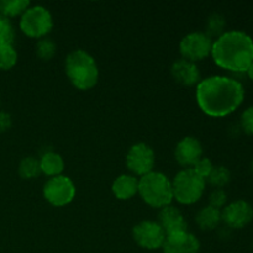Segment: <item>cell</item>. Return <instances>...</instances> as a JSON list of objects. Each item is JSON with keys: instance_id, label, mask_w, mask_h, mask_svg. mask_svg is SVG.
Segmentation results:
<instances>
[{"instance_id": "1", "label": "cell", "mask_w": 253, "mask_h": 253, "mask_svg": "<svg viewBox=\"0 0 253 253\" xmlns=\"http://www.w3.org/2000/svg\"><path fill=\"white\" fill-rule=\"evenodd\" d=\"M200 110L211 118H224L241 106L245 89L241 82L231 77L211 76L202 79L195 89Z\"/></svg>"}, {"instance_id": "2", "label": "cell", "mask_w": 253, "mask_h": 253, "mask_svg": "<svg viewBox=\"0 0 253 253\" xmlns=\"http://www.w3.org/2000/svg\"><path fill=\"white\" fill-rule=\"evenodd\" d=\"M211 57L220 68L246 73L253 62V40L240 30L225 31L212 42Z\"/></svg>"}, {"instance_id": "3", "label": "cell", "mask_w": 253, "mask_h": 253, "mask_svg": "<svg viewBox=\"0 0 253 253\" xmlns=\"http://www.w3.org/2000/svg\"><path fill=\"white\" fill-rule=\"evenodd\" d=\"M64 69L69 82L76 89L90 90L99 81V68L95 59L84 49H74L66 57Z\"/></svg>"}, {"instance_id": "4", "label": "cell", "mask_w": 253, "mask_h": 253, "mask_svg": "<svg viewBox=\"0 0 253 253\" xmlns=\"http://www.w3.org/2000/svg\"><path fill=\"white\" fill-rule=\"evenodd\" d=\"M138 194L152 208L168 207L173 202L172 182L161 172H151L138 179Z\"/></svg>"}, {"instance_id": "5", "label": "cell", "mask_w": 253, "mask_h": 253, "mask_svg": "<svg viewBox=\"0 0 253 253\" xmlns=\"http://www.w3.org/2000/svg\"><path fill=\"white\" fill-rule=\"evenodd\" d=\"M173 199L183 205L199 202L205 190V180L200 178L192 168H184L177 173L172 180Z\"/></svg>"}, {"instance_id": "6", "label": "cell", "mask_w": 253, "mask_h": 253, "mask_svg": "<svg viewBox=\"0 0 253 253\" xmlns=\"http://www.w3.org/2000/svg\"><path fill=\"white\" fill-rule=\"evenodd\" d=\"M53 29V17L48 9L41 5L30 6L20 19V30L32 39H43Z\"/></svg>"}, {"instance_id": "7", "label": "cell", "mask_w": 253, "mask_h": 253, "mask_svg": "<svg viewBox=\"0 0 253 253\" xmlns=\"http://www.w3.org/2000/svg\"><path fill=\"white\" fill-rule=\"evenodd\" d=\"M43 197L53 207H64L73 202L76 197V185L66 175L49 178L43 185Z\"/></svg>"}, {"instance_id": "8", "label": "cell", "mask_w": 253, "mask_h": 253, "mask_svg": "<svg viewBox=\"0 0 253 253\" xmlns=\"http://www.w3.org/2000/svg\"><path fill=\"white\" fill-rule=\"evenodd\" d=\"M212 39L205 32L195 31L185 35L179 43V52L183 59L195 62L203 61L211 54Z\"/></svg>"}, {"instance_id": "9", "label": "cell", "mask_w": 253, "mask_h": 253, "mask_svg": "<svg viewBox=\"0 0 253 253\" xmlns=\"http://www.w3.org/2000/svg\"><path fill=\"white\" fill-rule=\"evenodd\" d=\"M155 162V151L147 143H135L126 153V167L135 175L143 177V175L153 172Z\"/></svg>"}, {"instance_id": "10", "label": "cell", "mask_w": 253, "mask_h": 253, "mask_svg": "<svg viewBox=\"0 0 253 253\" xmlns=\"http://www.w3.org/2000/svg\"><path fill=\"white\" fill-rule=\"evenodd\" d=\"M132 237L136 244L145 250L162 249L166 241V232L156 221H141L132 229Z\"/></svg>"}, {"instance_id": "11", "label": "cell", "mask_w": 253, "mask_h": 253, "mask_svg": "<svg viewBox=\"0 0 253 253\" xmlns=\"http://www.w3.org/2000/svg\"><path fill=\"white\" fill-rule=\"evenodd\" d=\"M221 220L231 229H244L253 220V208L246 200H235L221 210Z\"/></svg>"}, {"instance_id": "12", "label": "cell", "mask_w": 253, "mask_h": 253, "mask_svg": "<svg viewBox=\"0 0 253 253\" xmlns=\"http://www.w3.org/2000/svg\"><path fill=\"white\" fill-rule=\"evenodd\" d=\"M162 250L163 253H199L200 241L189 231L168 235Z\"/></svg>"}, {"instance_id": "13", "label": "cell", "mask_w": 253, "mask_h": 253, "mask_svg": "<svg viewBox=\"0 0 253 253\" xmlns=\"http://www.w3.org/2000/svg\"><path fill=\"white\" fill-rule=\"evenodd\" d=\"M175 161L183 167H194L195 163L202 158L203 147L199 140L193 136H187L178 142L174 151Z\"/></svg>"}, {"instance_id": "14", "label": "cell", "mask_w": 253, "mask_h": 253, "mask_svg": "<svg viewBox=\"0 0 253 253\" xmlns=\"http://www.w3.org/2000/svg\"><path fill=\"white\" fill-rule=\"evenodd\" d=\"M158 224L166 232V236L188 231V224L184 216L179 211V209L173 205H168L161 209L158 214Z\"/></svg>"}, {"instance_id": "15", "label": "cell", "mask_w": 253, "mask_h": 253, "mask_svg": "<svg viewBox=\"0 0 253 253\" xmlns=\"http://www.w3.org/2000/svg\"><path fill=\"white\" fill-rule=\"evenodd\" d=\"M170 73L178 83L184 86L198 85V83L202 81L200 71L197 64L183 58L178 59L172 64Z\"/></svg>"}, {"instance_id": "16", "label": "cell", "mask_w": 253, "mask_h": 253, "mask_svg": "<svg viewBox=\"0 0 253 253\" xmlns=\"http://www.w3.org/2000/svg\"><path fill=\"white\" fill-rule=\"evenodd\" d=\"M114 197L119 200H128L138 194V179L135 175L121 174L111 185Z\"/></svg>"}, {"instance_id": "17", "label": "cell", "mask_w": 253, "mask_h": 253, "mask_svg": "<svg viewBox=\"0 0 253 253\" xmlns=\"http://www.w3.org/2000/svg\"><path fill=\"white\" fill-rule=\"evenodd\" d=\"M40 169L44 175L49 178L62 175V172L64 169V161L59 153L48 151L43 153L42 157L39 160Z\"/></svg>"}, {"instance_id": "18", "label": "cell", "mask_w": 253, "mask_h": 253, "mask_svg": "<svg viewBox=\"0 0 253 253\" xmlns=\"http://www.w3.org/2000/svg\"><path fill=\"white\" fill-rule=\"evenodd\" d=\"M221 221V210L215 209L210 205L202 208L195 215V222L199 229L204 231H212L219 227Z\"/></svg>"}, {"instance_id": "19", "label": "cell", "mask_w": 253, "mask_h": 253, "mask_svg": "<svg viewBox=\"0 0 253 253\" xmlns=\"http://www.w3.org/2000/svg\"><path fill=\"white\" fill-rule=\"evenodd\" d=\"M29 7V0H2L0 1V15L7 19L21 16Z\"/></svg>"}, {"instance_id": "20", "label": "cell", "mask_w": 253, "mask_h": 253, "mask_svg": "<svg viewBox=\"0 0 253 253\" xmlns=\"http://www.w3.org/2000/svg\"><path fill=\"white\" fill-rule=\"evenodd\" d=\"M17 172H19V175L22 179H34V178H36L41 173L39 160L32 157V156L22 158L19 165V168H17Z\"/></svg>"}, {"instance_id": "21", "label": "cell", "mask_w": 253, "mask_h": 253, "mask_svg": "<svg viewBox=\"0 0 253 253\" xmlns=\"http://www.w3.org/2000/svg\"><path fill=\"white\" fill-rule=\"evenodd\" d=\"M231 180V172L225 166H217L214 167L212 172L208 177V182L216 189H222Z\"/></svg>"}, {"instance_id": "22", "label": "cell", "mask_w": 253, "mask_h": 253, "mask_svg": "<svg viewBox=\"0 0 253 253\" xmlns=\"http://www.w3.org/2000/svg\"><path fill=\"white\" fill-rule=\"evenodd\" d=\"M35 52L36 56L42 61H49L54 57L57 52V46L54 41L49 37H43L37 41L36 46H35Z\"/></svg>"}, {"instance_id": "23", "label": "cell", "mask_w": 253, "mask_h": 253, "mask_svg": "<svg viewBox=\"0 0 253 253\" xmlns=\"http://www.w3.org/2000/svg\"><path fill=\"white\" fill-rule=\"evenodd\" d=\"M17 63V52L12 44L0 46V69L9 71Z\"/></svg>"}, {"instance_id": "24", "label": "cell", "mask_w": 253, "mask_h": 253, "mask_svg": "<svg viewBox=\"0 0 253 253\" xmlns=\"http://www.w3.org/2000/svg\"><path fill=\"white\" fill-rule=\"evenodd\" d=\"M225 26H226V20L222 15L212 14L210 15L207 21V30L205 34L211 39V37H220L225 32Z\"/></svg>"}, {"instance_id": "25", "label": "cell", "mask_w": 253, "mask_h": 253, "mask_svg": "<svg viewBox=\"0 0 253 253\" xmlns=\"http://www.w3.org/2000/svg\"><path fill=\"white\" fill-rule=\"evenodd\" d=\"M15 39V30L11 21L7 17L0 15V46L12 44Z\"/></svg>"}, {"instance_id": "26", "label": "cell", "mask_w": 253, "mask_h": 253, "mask_svg": "<svg viewBox=\"0 0 253 253\" xmlns=\"http://www.w3.org/2000/svg\"><path fill=\"white\" fill-rule=\"evenodd\" d=\"M215 166L212 165L211 161L207 157H202L197 163L194 165V167L192 168L200 178H203L204 180L208 179V177L210 175V173L212 172Z\"/></svg>"}, {"instance_id": "27", "label": "cell", "mask_w": 253, "mask_h": 253, "mask_svg": "<svg viewBox=\"0 0 253 253\" xmlns=\"http://www.w3.org/2000/svg\"><path fill=\"white\" fill-rule=\"evenodd\" d=\"M227 203V194L224 189H214L209 195V205L215 209H224Z\"/></svg>"}, {"instance_id": "28", "label": "cell", "mask_w": 253, "mask_h": 253, "mask_svg": "<svg viewBox=\"0 0 253 253\" xmlns=\"http://www.w3.org/2000/svg\"><path fill=\"white\" fill-rule=\"evenodd\" d=\"M240 124H241V128L245 133L253 136V105L245 109L244 113L241 114Z\"/></svg>"}, {"instance_id": "29", "label": "cell", "mask_w": 253, "mask_h": 253, "mask_svg": "<svg viewBox=\"0 0 253 253\" xmlns=\"http://www.w3.org/2000/svg\"><path fill=\"white\" fill-rule=\"evenodd\" d=\"M12 125V119L6 111H0V133L6 132Z\"/></svg>"}, {"instance_id": "30", "label": "cell", "mask_w": 253, "mask_h": 253, "mask_svg": "<svg viewBox=\"0 0 253 253\" xmlns=\"http://www.w3.org/2000/svg\"><path fill=\"white\" fill-rule=\"evenodd\" d=\"M246 74H247V77H249V78L251 79V81L253 82V62H252V64H251V66H250V68L247 69Z\"/></svg>"}, {"instance_id": "31", "label": "cell", "mask_w": 253, "mask_h": 253, "mask_svg": "<svg viewBox=\"0 0 253 253\" xmlns=\"http://www.w3.org/2000/svg\"><path fill=\"white\" fill-rule=\"evenodd\" d=\"M250 167H251V170H252V173H253V158H252V161H251V165H250Z\"/></svg>"}]
</instances>
